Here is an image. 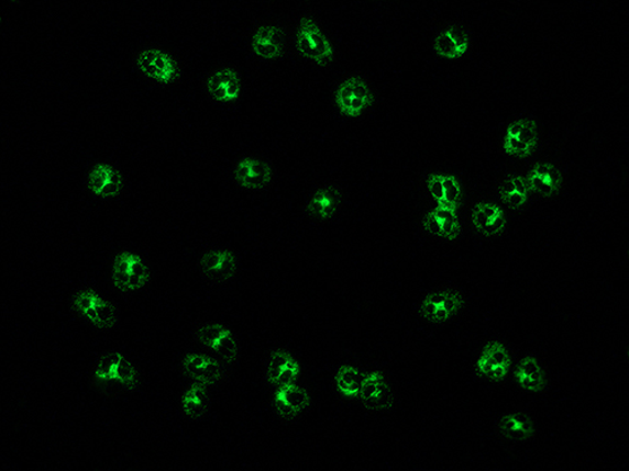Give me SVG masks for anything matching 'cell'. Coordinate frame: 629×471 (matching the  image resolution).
<instances>
[{
    "label": "cell",
    "instance_id": "d6986e66",
    "mask_svg": "<svg viewBox=\"0 0 629 471\" xmlns=\"http://www.w3.org/2000/svg\"><path fill=\"white\" fill-rule=\"evenodd\" d=\"M85 186L87 193L96 202H115L125 193L126 178L124 170L115 160L99 159L87 168Z\"/></svg>",
    "mask_w": 629,
    "mask_h": 471
},
{
    "label": "cell",
    "instance_id": "ba28073f",
    "mask_svg": "<svg viewBox=\"0 0 629 471\" xmlns=\"http://www.w3.org/2000/svg\"><path fill=\"white\" fill-rule=\"evenodd\" d=\"M194 338L199 348L211 354L233 371L242 356L241 338L230 325L214 318L200 319L194 328Z\"/></svg>",
    "mask_w": 629,
    "mask_h": 471
},
{
    "label": "cell",
    "instance_id": "5b68a950",
    "mask_svg": "<svg viewBox=\"0 0 629 471\" xmlns=\"http://www.w3.org/2000/svg\"><path fill=\"white\" fill-rule=\"evenodd\" d=\"M378 101V92L368 75L347 72L340 77L331 90V102L339 116L361 120L368 116Z\"/></svg>",
    "mask_w": 629,
    "mask_h": 471
},
{
    "label": "cell",
    "instance_id": "484cf974",
    "mask_svg": "<svg viewBox=\"0 0 629 471\" xmlns=\"http://www.w3.org/2000/svg\"><path fill=\"white\" fill-rule=\"evenodd\" d=\"M365 365L354 359L339 362L331 372V388L339 403L360 405Z\"/></svg>",
    "mask_w": 629,
    "mask_h": 471
},
{
    "label": "cell",
    "instance_id": "9c48e42d",
    "mask_svg": "<svg viewBox=\"0 0 629 471\" xmlns=\"http://www.w3.org/2000/svg\"><path fill=\"white\" fill-rule=\"evenodd\" d=\"M202 89L214 106L234 110L246 92V80L238 65L220 63L203 75Z\"/></svg>",
    "mask_w": 629,
    "mask_h": 471
},
{
    "label": "cell",
    "instance_id": "9a60e30c",
    "mask_svg": "<svg viewBox=\"0 0 629 471\" xmlns=\"http://www.w3.org/2000/svg\"><path fill=\"white\" fill-rule=\"evenodd\" d=\"M465 307V295L456 287L439 285L422 295L417 314L426 324L441 326L459 318Z\"/></svg>",
    "mask_w": 629,
    "mask_h": 471
},
{
    "label": "cell",
    "instance_id": "5bb4252c",
    "mask_svg": "<svg viewBox=\"0 0 629 471\" xmlns=\"http://www.w3.org/2000/svg\"><path fill=\"white\" fill-rule=\"evenodd\" d=\"M543 142V130L532 116H517L508 122L503 134L501 152L514 161L526 162L536 156Z\"/></svg>",
    "mask_w": 629,
    "mask_h": 471
},
{
    "label": "cell",
    "instance_id": "277c9868",
    "mask_svg": "<svg viewBox=\"0 0 629 471\" xmlns=\"http://www.w3.org/2000/svg\"><path fill=\"white\" fill-rule=\"evenodd\" d=\"M133 65L136 74L144 80L159 89H169L177 86L185 77V64L172 49L157 45V43H144L133 56Z\"/></svg>",
    "mask_w": 629,
    "mask_h": 471
},
{
    "label": "cell",
    "instance_id": "52a82bcc",
    "mask_svg": "<svg viewBox=\"0 0 629 471\" xmlns=\"http://www.w3.org/2000/svg\"><path fill=\"white\" fill-rule=\"evenodd\" d=\"M109 279L118 293L130 295L144 292L153 279L151 260L142 251L120 249L110 257Z\"/></svg>",
    "mask_w": 629,
    "mask_h": 471
},
{
    "label": "cell",
    "instance_id": "603a6c76",
    "mask_svg": "<svg viewBox=\"0 0 629 471\" xmlns=\"http://www.w3.org/2000/svg\"><path fill=\"white\" fill-rule=\"evenodd\" d=\"M432 47L434 54L448 60H462L474 49V33L466 23L445 21L435 30Z\"/></svg>",
    "mask_w": 629,
    "mask_h": 471
},
{
    "label": "cell",
    "instance_id": "2e32d148",
    "mask_svg": "<svg viewBox=\"0 0 629 471\" xmlns=\"http://www.w3.org/2000/svg\"><path fill=\"white\" fill-rule=\"evenodd\" d=\"M261 377L267 389L306 381L305 363L293 348L273 346L261 357Z\"/></svg>",
    "mask_w": 629,
    "mask_h": 471
},
{
    "label": "cell",
    "instance_id": "4316f807",
    "mask_svg": "<svg viewBox=\"0 0 629 471\" xmlns=\"http://www.w3.org/2000/svg\"><path fill=\"white\" fill-rule=\"evenodd\" d=\"M512 381L526 394L539 395L549 386V373L543 361L536 354L522 356L511 371Z\"/></svg>",
    "mask_w": 629,
    "mask_h": 471
},
{
    "label": "cell",
    "instance_id": "f1b7e54d",
    "mask_svg": "<svg viewBox=\"0 0 629 471\" xmlns=\"http://www.w3.org/2000/svg\"><path fill=\"white\" fill-rule=\"evenodd\" d=\"M421 229L428 238L450 243L461 237L462 224L457 212L430 208L422 216Z\"/></svg>",
    "mask_w": 629,
    "mask_h": 471
},
{
    "label": "cell",
    "instance_id": "ac0fdd59",
    "mask_svg": "<svg viewBox=\"0 0 629 471\" xmlns=\"http://www.w3.org/2000/svg\"><path fill=\"white\" fill-rule=\"evenodd\" d=\"M396 382L390 372L379 363L365 365L360 405L369 415L389 412L397 401Z\"/></svg>",
    "mask_w": 629,
    "mask_h": 471
},
{
    "label": "cell",
    "instance_id": "f546056e",
    "mask_svg": "<svg viewBox=\"0 0 629 471\" xmlns=\"http://www.w3.org/2000/svg\"><path fill=\"white\" fill-rule=\"evenodd\" d=\"M496 199L509 212H522L531 203V194L523 171L515 170L505 176L495 190Z\"/></svg>",
    "mask_w": 629,
    "mask_h": 471
},
{
    "label": "cell",
    "instance_id": "83f0119b",
    "mask_svg": "<svg viewBox=\"0 0 629 471\" xmlns=\"http://www.w3.org/2000/svg\"><path fill=\"white\" fill-rule=\"evenodd\" d=\"M495 431L504 442H529L537 436V423L523 410L512 408L497 418Z\"/></svg>",
    "mask_w": 629,
    "mask_h": 471
},
{
    "label": "cell",
    "instance_id": "6da1fadb",
    "mask_svg": "<svg viewBox=\"0 0 629 471\" xmlns=\"http://www.w3.org/2000/svg\"><path fill=\"white\" fill-rule=\"evenodd\" d=\"M89 382L102 397H125L142 386L143 370L133 356L119 348H110L95 357L89 369Z\"/></svg>",
    "mask_w": 629,
    "mask_h": 471
},
{
    "label": "cell",
    "instance_id": "8992f818",
    "mask_svg": "<svg viewBox=\"0 0 629 471\" xmlns=\"http://www.w3.org/2000/svg\"><path fill=\"white\" fill-rule=\"evenodd\" d=\"M249 54L257 64H275L291 55L288 22L279 19L253 21L247 32Z\"/></svg>",
    "mask_w": 629,
    "mask_h": 471
},
{
    "label": "cell",
    "instance_id": "7a4b0ae2",
    "mask_svg": "<svg viewBox=\"0 0 629 471\" xmlns=\"http://www.w3.org/2000/svg\"><path fill=\"white\" fill-rule=\"evenodd\" d=\"M288 29H290L293 52L304 63L322 71L335 64L338 58L335 42L317 13L311 10L297 12L288 22Z\"/></svg>",
    "mask_w": 629,
    "mask_h": 471
},
{
    "label": "cell",
    "instance_id": "8fae6325",
    "mask_svg": "<svg viewBox=\"0 0 629 471\" xmlns=\"http://www.w3.org/2000/svg\"><path fill=\"white\" fill-rule=\"evenodd\" d=\"M419 189L430 208L457 212L465 199V184L459 173L435 168L427 170L419 179Z\"/></svg>",
    "mask_w": 629,
    "mask_h": 471
},
{
    "label": "cell",
    "instance_id": "d4e9b609",
    "mask_svg": "<svg viewBox=\"0 0 629 471\" xmlns=\"http://www.w3.org/2000/svg\"><path fill=\"white\" fill-rule=\"evenodd\" d=\"M178 392V412L183 420L199 423L212 413L216 390L203 383L188 381Z\"/></svg>",
    "mask_w": 629,
    "mask_h": 471
},
{
    "label": "cell",
    "instance_id": "cb8c5ba5",
    "mask_svg": "<svg viewBox=\"0 0 629 471\" xmlns=\"http://www.w3.org/2000/svg\"><path fill=\"white\" fill-rule=\"evenodd\" d=\"M509 213L496 198H482L470 208V223L478 235L493 239L509 229Z\"/></svg>",
    "mask_w": 629,
    "mask_h": 471
},
{
    "label": "cell",
    "instance_id": "3957f363",
    "mask_svg": "<svg viewBox=\"0 0 629 471\" xmlns=\"http://www.w3.org/2000/svg\"><path fill=\"white\" fill-rule=\"evenodd\" d=\"M71 312L81 325L96 333H113L121 325L119 305L98 284L77 288L71 299Z\"/></svg>",
    "mask_w": 629,
    "mask_h": 471
},
{
    "label": "cell",
    "instance_id": "7402d4cb",
    "mask_svg": "<svg viewBox=\"0 0 629 471\" xmlns=\"http://www.w3.org/2000/svg\"><path fill=\"white\" fill-rule=\"evenodd\" d=\"M514 368L512 352L501 338H493L479 350L474 372L477 380L500 383L508 379Z\"/></svg>",
    "mask_w": 629,
    "mask_h": 471
},
{
    "label": "cell",
    "instance_id": "7c38bea8",
    "mask_svg": "<svg viewBox=\"0 0 629 471\" xmlns=\"http://www.w3.org/2000/svg\"><path fill=\"white\" fill-rule=\"evenodd\" d=\"M230 178L235 188L258 194L274 187L276 170L267 156L250 152L235 157L231 164Z\"/></svg>",
    "mask_w": 629,
    "mask_h": 471
},
{
    "label": "cell",
    "instance_id": "e0dca14e",
    "mask_svg": "<svg viewBox=\"0 0 629 471\" xmlns=\"http://www.w3.org/2000/svg\"><path fill=\"white\" fill-rule=\"evenodd\" d=\"M345 191L342 182L329 179L314 187L305 199L302 214L314 225L334 223L343 212Z\"/></svg>",
    "mask_w": 629,
    "mask_h": 471
},
{
    "label": "cell",
    "instance_id": "4fadbf2b",
    "mask_svg": "<svg viewBox=\"0 0 629 471\" xmlns=\"http://www.w3.org/2000/svg\"><path fill=\"white\" fill-rule=\"evenodd\" d=\"M177 369L185 380L203 383L214 390L229 385L234 372L229 366L199 347L183 352L179 356Z\"/></svg>",
    "mask_w": 629,
    "mask_h": 471
},
{
    "label": "cell",
    "instance_id": "ffe728a7",
    "mask_svg": "<svg viewBox=\"0 0 629 471\" xmlns=\"http://www.w3.org/2000/svg\"><path fill=\"white\" fill-rule=\"evenodd\" d=\"M198 273L209 287L230 283L240 272V257L230 247L206 248L197 261Z\"/></svg>",
    "mask_w": 629,
    "mask_h": 471
},
{
    "label": "cell",
    "instance_id": "30bf717a",
    "mask_svg": "<svg viewBox=\"0 0 629 471\" xmlns=\"http://www.w3.org/2000/svg\"><path fill=\"white\" fill-rule=\"evenodd\" d=\"M267 394L271 413L279 423H299L312 412L314 396L308 381L271 388Z\"/></svg>",
    "mask_w": 629,
    "mask_h": 471
},
{
    "label": "cell",
    "instance_id": "44dd1931",
    "mask_svg": "<svg viewBox=\"0 0 629 471\" xmlns=\"http://www.w3.org/2000/svg\"><path fill=\"white\" fill-rule=\"evenodd\" d=\"M523 176H526L532 200L549 203L561 197L565 176L561 164L555 160H537L523 171Z\"/></svg>",
    "mask_w": 629,
    "mask_h": 471
}]
</instances>
